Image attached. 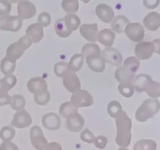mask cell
I'll return each mask as SVG.
<instances>
[{"mask_svg": "<svg viewBox=\"0 0 160 150\" xmlns=\"http://www.w3.org/2000/svg\"><path fill=\"white\" fill-rule=\"evenodd\" d=\"M116 125L117 129L116 142L120 146H128L131 140L132 121L126 112L123 111L116 118Z\"/></svg>", "mask_w": 160, "mask_h": 150, "instance_id": "1", "label": "cell"}, {"mask_svg": "<svg viewBox=\"0 0 160 150\" xmlns=\"http://www.w3.org/2000/svg\"><path fill=\"white\" fill-rule=\"evenodd\" d=\"M160 110V102L157 98H148L138 108L135 117L139 122H145L154 117Z\"/></svg>", "mask_w": 160, "mask_h": 150, "instance_id": "2", "label": "cell"}, {"mask_svg": "<svg viewBox=\"0 0 160 150\" xmlns=\"http://www.w3.org/2000/svg\"><path fill=\"white\" fill-rule=\"evenodd\" d=\"M31 45H32L31 41L29 40L25 35L23 36L17 42H13L8 47L6 50V57L17 62V59L23 56L26 49L30 48Z\"/></svg>", "mask_w": 160, "mask_h": 150, "instance_id": "3", "label": "cell"}, {"mask_svg": "<svg viewBox=\"0 0 160 150\" xmlns=\"http://www.w3.org/2000/svg\"><path fill=\"white\" fill-rule=\"evenodd\" d=\"M145 92L152 98L160 97V82L154 81L148 74L144 73L140 81V92Z\"/></svg>", "mask_w": 160, "mask_h": 150, "instance_id": "4", "label": "cell"}, {"mask_svg": "<svg viewBox=\"0 0 160 150\" xmlns=\"http://www.w3.org/2000/svg\"><path fill=\"white\" fill-rule=\"evenodd\" d=\"M23 20L19 16H11L9 14L0 17V30L5 31L17 32L21 28Z\"/></svg>", "mask_w": 160, "mask_h": 150, "instance_id": "5", "label": "cell"}, {"mask_svg": "<svg viewBox=\"0 0 160 150\" xmlns=\"http://www.w3.org/2000/svg\"><path fill=\"white\" fill-rule=\"evenodd\" d=\"M71 102L76 107H88L94 103V98L86 90H79L71 96Z\"/></svg>", "mask_w": 160, "mask_h": 150, "instance_id": "6", "label": "cell"}, {"mask_svg": "<svg viewBox=\"0 0 160 150\" xmlns=\"http://www.w3.org/2000/svg\"><path fill=\"white\" fill-rule=\"evenodd\" d=\"M62 82L64 87L68 92L75 93L78 91L81 90V81L78 78L76 73L72 70H68L62 77Z\"/></svg>", "mask_w": 160, "mask_h": 150, "instance_id": "7", "label": "cell"}, {"mask_svg": "<svg viewBox=\"0 0 160 150\" xmlns=\"http://www.w3.org/2000/svg\"><path fill=\"white\" fill-rule=\"evenodd\" d=\"M124 32L131 41L140 42L145 36V28L140 23H129L127 25Z\"/></svg>", "mask_w": 160, "mask_h": 150, "instance_id": "8", "label": "cell"}, {"mask_svg": "<svg viewBox=\"0 0 160 150\" xmlns=\"http://www.w3.org/2000/svg\"><path fill=\"white\" fill-rule=\"evenodd\" d=\"M36 7L34 5L28 0H21L17 5L18 16L22 20H28L34 17L36 13Z\"/></svg>", "mask_w": 160, "mask_h": 150, "instance_id": "9", "label": "cell"}, {"mask_svg": "<svg viewBox=\"0 0 160 150\" xmlns=\"http://www.w3.org/2000/svg\"><path fill=\"white\" fill-rule=\"evenodd\" d=\"M32 123V119L31 115L26 109H21L17 111L13 116L11 126L16 127L17 128H25L29 127Z\"/></svg>", "mask_w": 160, "mask_h": 150, "instance_id": "10", "label": "cell"}, {"mask_svg": "<svg viewBox=\"0 0 160 150\" xmlns=\"http://www.w3.org/2000/svg\"><path fill=\"white\" fill-rule=\"evenodd\" d=\"M31 142L34 148L38 150H43L47 144L46 138L44 136L42 130L38 126H33L30 131Z\"/></svg>", "mask_w": 160, "mask_h": 150, "instance_id": "11", "label": "cell"}, {"mask_svg": "<svg viewBox=\"0 0 160 150\" xmlns=\"http://www.w3.org/2000/svg\"><path fill=\"white\" fill-rule=\"evenodd\" d=\"M102 56L105 62L113 66H120L123 62V57L120 52L112 47H107L102 52Z\"/></svg>", "mask_w": 160, "mask_h": 150, "instance_id": "12", "label": "cell"}, {"mask_svg": "<svg viewBox=\"0 0 160 150\" xmlns=\"http://www.w3.org/2000/svg\"><path fill=\"white\" fill-rule=\"evenodd\" d=\"M136 58L139 59H148L152 56L154 48L152 42H140L136 45L135 49Z\"/></svg>", "mask_w": 160, "mask_h": 150, "instance_id": "13", "label": "cell"}, {"mask_svg": "<svg viewBox=\"0 0 160 150\" xmlns=\"http://www.w3.org/2000/svg\"><path fill=\"white\" fill-rule=\"evenodd\" d=\"M80 32L86 40L89 41L92 43H95L98 41V23H84L80 28Z\"/></svg>", "mask_w": 160, "mask_h": 150, "instance_id": "14", "label": "cell"}, {"mask_svg": "<svg viewBox=\"0 0 160 150\" xmlns=\"http://www.w3.org/2000/svg\"><path fill=\"white\" fill-rule=\"evenodd\" d=\"M95 12H96L97 17L100 20L106 23H112V21L114 19V11L111 6L109 5L105 4V3H101L98 5L95 9Z\"/></svg>", "mask_w": 160, "mask_h": 150, "instance_id": "15", "label": "cell"}, {"mask_svg": "<svg viewBox=\"0 0 160 150\" xmlns=\"http://www.w3.org/2000/svg\"><path fill=\"white\" fill-rule=\"evenodd\" d=\"M29 92L34 94H40L47 92L48 84L46 81L42 77H34L31 78L27 84Z\"/></svg>", "mask_w": 160, "mask_h": 150, "instance_id": "16", "label": "cell"}, {"mask_svg": "<svg viewBox=\"0 0 160 150\" xmlns=\"http://www.w3.org/2000/svg\"><path fill=\"white\" fill-rule=\"evenodd\" d=\"M25 36L31 40L32 43L39 42L44 37L43 28L38 23H32L27 28Z\"/></svg>", "mask_w": 160, "mask_h": 150, "instance_id": "17", "label": "cell"}, {"mask_svg": "<svg viewBox=\"0 0 160 150\" xmlns=\"http://www.w3.org/2000/svg\"><path fill=\"white\" fill-rule=\"evenodd\" d=\"M86 62L91 70L97 73H101L106 69V62L102 56V54L87 56Z\"/></svg>", "mask_w": 160, "mask_h": 150, "instance_id": "18", "label": "cell"}, {"mask_svg": "<svg viewBox=\"0 0 160 150\" xmlns=\"http://www.w3.org/2000/svg\"><path fill=\"white\" fill-rule=\"evenodd\" d=\"M42 122L45 128L51 131L57 130L61 124L60 117L55 112H48L45 114L42 117Z\"/></svg>", "mask_w": 160, "mask_h": 150, "instance_id": "19", "label": "cell"}, {"mask_svg": "<svg viewBox=\"0 0 160 150\" xmlns=\"http://www.w3.org/2000/svg\"><path fill=\"white\" fill-rule=\"evenodd\" d=\"M84 124V120L78 112L73 114L67 119L66 125L69 131L72 132H78L82 129Z\"/></svg>", "mask_w": 160, "mask_h": 150, "instance_id": "20", "label": "cell"}, {"mask_svg": "<svg viewBox=\"0 0 160 150\" xmlns=\"http://www.w3.org/2000/svg\"><path fill=\"white\" fill-rule=\"evenodd\" d=\"M143 23L149 31H156L160 27V14L157 12H149L144 18Z\"/></svg>", "mask_w": 160, "mask_h": 150, "instance_id": "21", "label": "cell"}, {"mask_svg": "<svg viewBox=\"0 0 160 150\" xmlns=\"http://www.w3.org/2000/svg\"><path fill=\"white\" fill-rule=\"evenodd\" d=\"M116 34L112 29L109 28H106V29L102 30L98 32V42L103 45L107 47H112L113 44L114 40H115Z\"/></svg>", "mask_w": 160, "mask_h": 150, "instance_id": "22", "label": "cell"}, {"mask_svg": "<svg viewBox=\"0 0 160 150\" xmlns=\"http://www.w3.org/2000/svg\"><path fill=\"white\" fill-rule=\"evenodd\" d=\"M115 78L120 84L121 83L132 82L134 79V73L131 72L126 67H120L115 71Z\"/></svg>", "mask_w": 160, "mask_h": 150, "instance_id": "23", "label": "cell"}, {"mask_svg": "<svg viewBox=\"0 0 160 150\" xmlns=\"http://www.w3.org/2000/svg\"><path fill=\"white\" fill-rule=\"evenodd\" d=\"M130 23L129 20L123 15H119L114 17L113 20L111 23V28L114 32L118 34L124 32L127 25Z\"/></svg>", "mask_w": 160, "mask_h": 150, "instance_id": "24", "label": "cell"}, {"mask_svg": "<svg viewBox=\"0 0 160 150\" xmlns=\"http://www.w3.org/2000/svg\"><path fill=\"white\" fill-rule=\"evenodd\" d=\"M17 81V79L15 75H6L2 79L0 80V92L8 93V92L16 85Z\"/></svg>", "mask_w": 160, "mask_h": 150, "instance_id": "25", "label": "cell"}, {"mask_svg": "<svg viewBox=\"0 0 160 150\" xmlns=\"http://www.w3.org/2000/svg\"><path fill=\"white\" fill-rule=\"evenodd\" d=\"M59 112L61 117L67 119L73 114L78 112V108L76 107L70 101L65 102L59 107Z\"/></svg>", "mask_w": 160, "mask_h": 150, "instance_id": "26", "label": "cell"}, {"mask_svg": "<svg viewBox=\"0 0 160 150\" xmlns=\"http://www.w3.org/2000/svg\"><path fill=\"white\" fill-rule=\"evenodd\" d=\"M63 19L66 27L71 32L78 29L81 25V20L76 14L67 13Z\"/></svg>", "mask_w": 160, "mask_h": 150, "instance_id": "27", "label": "cell"}, {"mask_svg": "<svg viewBox=\"0 0 160 150\" xmlns=\"http://www.w3.org/2000/svg\"><path fill=\"white\" fill-rule=\"evenodd\" d=\"M84 57L81 53H77L74 54L70 59V62H68V69L73 72L79 71L82 67L84 63Z\"/></svg>", "mask_w": 160, "mask_h": 150, "instance_id": "28", "label": "cell"}, {"mask_svg": "<svg viewBox=\"0 0 160 150\" xmlns=\"http://www.w3.org/2000/svg\"><path fill=\"white\" fill-rule=\"evenodd\" d=\"M16 69V61L11 60L9 58L5 56L0 63V70L3 74L9 75L12 74Z\"/></svg>", "mask_w": 160, "mask_h": 150, "instance_id": "29", "label": "cell"}, {"mask_svg": "<svg viewBox=\"0 0 160 150\" xmlns=\"http://www.w3.org/2000/svg\"><path fill=\"white\" fill-rule=\"evenodd\" d=\"M157 145L151 139H142L134 145V150H156Z\"/></svg>", "mask_w": 160, "mask_h": 150, "instance_id": "30", "label": "cell"}, {"mask_svg": "<svg viewBox=\"0 0 160 150\" xmlns=\"http://www.w3.org/2000/svg\"><path fill=\"white\" fill-rule=\"evenodd\" d=\"M81 54L84 56V57H87L88 56H93V55H99L102 54L101 49L99 46L95 43H87L83 46L81 50Z\"/></svg>", "mask_w": 160, "mask_h": 150, "instance_id": "31", "label": "cell"}, {"mask_svg": "<svg viewBox=\"0 0 160 150\" xmlns=\"http://www.w3.org/2000/svg\"><path fill=\"white\" fill-rule=\"evenodd\" d=\"M55 31H56V34L61 38H67L71 34V31H69L67 27H66L63 18L59 19L56 22V23H55Z\"/></svg>", "mask_w": 160, "mask_h": 150, "instance_id": "32", "label": "cell"}, {"mask_svg": "<svg viewBox=\"0 0 160 150\" xmlns=\"http://www.w3.org/2000/svg\"><path fill=\"white\" fill-rule=\"evenodd\" d=\"M107 112L110 117H113V118H117L123 112L121 104L118 101H116V100L111 101L107 106Z\"/></svg>", "mask_w": 160, "mask_h": 150, "instance_id": "33", "label": "cell"}, {"mask_svg": "<svg viewBox=\"0 0 160 150\" xmlns=\"http://www.w3.org/2000/svg\"><path fill=\"white\" fill-rule=\"evenodd\" d=\"M62 7L65 12L75 14L79 9V2L78 0H62Z\"/></svg>", "mask_w": 160, "mask_h": 150, "instance_id": "34", "label": "cell"}, {"mask_svg": "<svg viewBox=\"0 0 160 150\" xmlns=\"http://www.w3.org/2000/svg\"><path fill=\"white\" fill-rule=\"evenodd\" d=\"M26 104V100L24 97L21 95H14L11 96L10 106L14 110L20 111L23 109V107Z\"/></svg>", "mask_w": 160, "mask_h": 150, "instance_id": "35", "label": "cell"}, {"mask_svg": "<svg viewBox=\"0 0 160 150\" xmlns=\"http://www.w3.org/2000/svg\"><path fill=\"white\" fill-rule=\"evenodd\" d=\"M118 90L123 96L130 98L134 92V87L132 82L121 83L118 85Z\"/></svg>", "mask_w": 160, "mask_h": 150, "instance_id": "36", "label": "cell"}, {"mask_svg": "<svg viewBox=\"0 0 160 150\" xmlns=\"http://www.w3.org/2000/svg\"><path fill=\"white\" fill-rule=\"evenodd\" d=\"M123 67H126L127 69L131 70L133 73H135L140 67V61L138 58L134 57V56H130L124 60Z\"/></svg>", "mask_w": 160, "mask_h": 150, "instance_id": "37", "label": "cell"}, {"mask_svg": "<svg viewBox=\"0 0 160 150\" xmlns=\"http://www.w3.org/2000/svg\"><path fill=\"white\" fill-rule=\"evenodd\" d=\"M15 129L12 126H6L0 131V138L4 142H9L15 136Z\"/></svg>", "mask_w": 160, "mask_h": 150, "instance_id": "38", "label": "cell"}, {"mask_svg": "<svg viewBox=\"0 0 160 150\" xmlns=\"http://www.w3.org/2000/svg\"><path fill=\"white\" fill-rule=\"evenodd\" d=\"M50 98H51L50 93L48 91L43 92V93L34 94V102L38 105H39V106H45V105H46L50 101Z\"/></svg>", "mask_w": 160, "mask_h": 150, "instance_id": "39", "label": "cell"}, {"mask_svg": "<svg viewBox=\"0 0 160 150\" xmlns=\"http://www.w3.org/2000/svg\"><path fill=\"white\" fill-rule=\"evenodd\" d=\"M68 70V64L65 62H59L54 66V73L59 78H62Z\"/></svg>", "mask_w": 160, "mask_h": 150, "instance_id": "40", "label": "cell"}, {"mask_svg": "<svg viewBox=\"0 0 160 150\" xmlns=\"http://www.w3.org/2000/svg\"><path fill=\"white\" fill-rule=\"evenodd\" d=\"M51 16H50V14L47 12H41V13L39 14L38 17V23H39L42 28L49 26L50 23H51Z\"/></svg>", "mask_w": 160, "mask_h": 150, "instance_id": "41", "label": "cell"}, {"mask_svg": "<svg viewBox=\"0 0 160 150\" xmlns=\"http://www.w3.org/2000/svg\"><path fill=\"white\" fill-rule=\"evenodd\" d=\"M12 9V5L10 2L7 0H0V16L8 15Z\"/></svg>", "mask_w": 160, "mask_h": 150, "instance_id": "42", "label": "cell"}, {"mask_svg": "<svg viewBox=\"0 0 160 150\" xmlns=\"http://www.w3.org/2000/svg\"><path fill=\"white\" fill-rule=\"evenodd\" d=\"M81 138L84 142H89V143L93 142L95 139L93 133L88 128H86L85 130H84V131H82V133L81 134Z\"/></svg>", "mask_w": 160, "mask_h": 150, "instance_id": "43", "label": "cell"}, {"mask_svg": "<svg viewBox=\"0 0 160 150\" xmlns=\"http://www.w3.org/2000/svg\"><path fill=\"white\" fill-rule=\"evenodd\" d=\"M94 142H95V145H96L98 148H105V146H106V144H107V138H106V137H105V136L100 135L98 136V137L95 139Z\"/></svg>", "mask_w": 160, "mask_h": 150, "instance_id": "44", "label": "cell"}, {"mask_svg": "<svg viewBox=\"0 0 160 150\" xmlns=\"http://www.w3.org/2000/svg\"><path fill=\"white\" fill-rule=\"evenodd\" d=\"M11 103V96L8 93L0 92V106L9 105Z\"/></svg>", "mask_w": 160, "mask_h": 150, "instance_id": "45", "label": "cell"}, {"mask_svg": "<svg viewBox=\"0 0 160 150\" xmlns=\"http://www.w3.org/2000/svg\"><path fill=\"white\" fill-rule=\"evenodd\" d=\"M0 150H19L16 145L11 142H4L0 146Z\"/></svg>", "mask_w": 160, "mask_h": 150, "instance_id": "46", "label": "cell"}, {"mask_svg": "<svg viewBox=\"0 0 160 150\" xmlns=\"http://www.w3.org/2000/svg\"><path fill=\"white\" fill-rule=\"evenodd\" d=\"M159 0H144L143 4L148 9H155L159 6Z\"/></svg>", "mask_w": 160, "mask_h": 150, "instance_id": "47", "label": "cell"}, {"mask_svg": "<svg viewBox=\"0 0 160 150\" xmlns=\"http://www.w3.org/2000/svg\"><path fill=\"white\" fill-rule=\"evenodd\" d=\"M153 48H154V52L158 53L160 55V39H155L152 41Z\"/></svg>", "mask_w": 160, "mask_h": 150, "instance_id": "48", "label": "cell"}, {"mask_svg": "<svg viewBox=\"0 0 160 150\" xmlns=\"http://www.w3.org/2000/svg\"><path fill=\"white\" fill-rule=\"evenodd\" d=\"M46 150H62L60 145L58 143H55V142H52V143L48 144V145L47 146Z\"/></svg>", "mask_w": 160, "mask_h": 150, "instance_id": "49", "label": "cell"}, {"mask_svg": "<svg viewBox=\"0 0 160 150\" xmlns=\"http://www.w3.org/2000/svg\"><path fill=\"white\" fill-rule=\"evenodd\" d=\"M119 150H128V149H127V148H123H123H120V149H119Z\"/></svg>", "mask_w": 160, "mask_h": 150, "instance_id": "50", "label": "cell"}]
</instances>
